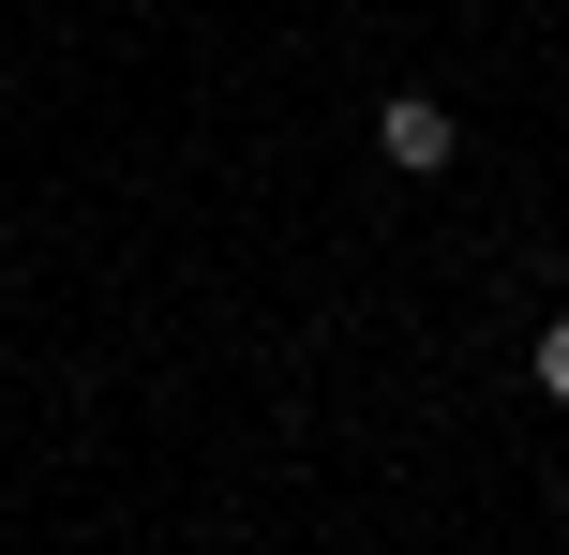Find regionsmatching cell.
<instances>
[{
    "label": "cell",
    "mask_w": 569,
    "mask_h": 555,
    "mask_svg": "<svg viewBox=\"0 0 569 555\" xmlns=\"http://www.w3.org/2000/svg\"><path fill=\"white\" fill-rule=\"evenodd\" d=\"M375 150H390L405 180H435L450 166V106H435V90H390V106H375Z\"/></svg>",
    "instance_id": "6da1fadb"
},
{
    "label": "cell",
    "mask_w": 569,
    "mask_h": 555,
    "mask_svg": "<svg viewBox=\"0 0 569 555\" xmlns=\"http://www.w3.org/2000/svg\"><path fill=\"white\" fill-rule=\"evenodd\" d=\"M540 390H555V406H569V316L540 330Z\"/></svg>",
    "instance_id": "7a4b0ae2"
}]
</instances>
